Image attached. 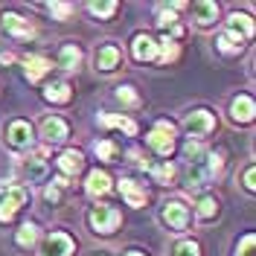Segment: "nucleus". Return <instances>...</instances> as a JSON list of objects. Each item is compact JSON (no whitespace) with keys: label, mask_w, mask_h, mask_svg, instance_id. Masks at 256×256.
<instances>
[{"label":"nucleus","mask_w":256,"mask_h":256,"mask_svg":"<svg viewBox=\"0 0 256 256\" xmlns=\"http://www.w3.org/2000/svg\"><path fill=\"white\" fill-rule=\"evenodd\" d=\"M30 192L18 184H0V222H12L15 212L26 204Z\"/></svg>","instance_id":"nucleus-1"},{"label":"nucleus","mask_w":256,"mask_h":256,"mask_svg":"<svg viewBox=\"0 0 256 256\" xmlns=\"http://www.w3.org/2000/svg\"><path fill=\"white\" fill-rule=\"evenodd\" d=\"M88 218H90V227L96 233H114L116 224H120V210L108 207V204H96Z\"/></svg>","instance_id":"nucleus-2"},{"label":"nucleus","mask_w":256,"mask_h":256,"mask_svg":"<svg viewBox=\"0 0 256 256\" xmlns=\"http://www.w3.org/2000/svg\"><path fill=\"white\" fill-rule=\"evenodd\" d=\"M148 146L158 154H172V148H175V128H172V122H158V126L152 128Z\"/></svg>","instance_id":"nucleus-3"},{"label":"nucleus","mask_w":256,"mask_h":256,"mask_svg":"<svg viewBox=\"0 0 256 256\" xmlns=\"http://www.w3.org/2000/svg\"><path fill=\"white\" fill-rule=\"evenodd\" d=\"M70 254H73V239L67 233H50L38 248V256H70Z\"/></svg>","instance_id":"nucleus-4"},{"label":"nucleus","mask_w":256,"mask_h":256,"mask_svg":"<svg viewBox=\"0 0 256 256\" xmlns=\"http://www.w3.org/2000/svg\"><path fill=\"white\" fill-rule=\"evenodd\" d=\"M184 128H186L190 137H207L210 131L216 128V120H212L210 111H192L190 116L184 120Z\"/></svg>","instance_id":"nucleus-5"},{"label":"nucleus","mask_w":256,"mask_h":256,"mask_svg":"<svg viewBox=\"0 0 256 256\" xmlns=\"http://www.w3.org/2000/svg\"><path fill=\"white\" fill-rule=\"evenodd\" d=\"M163 222L169 224L172 230H184L190 222V207L184 201H166L163 204Z\"/></svg>","instance_id":"nucleus-6"},{"label":"nucleus","mask_w":256,"mask_h":256,"mask_svg":"<svg viewBox=\"0 0 256 256\" xmlns=\"http://www.w3.org/2000/svg\"><path fill=\"white\" fill-rule=\"evenodd\" d=\"M120 192H122V198L128 201V207H143L146 201H148V192L137 180H131V178H122L120 180Z\"/></svg>","instance_id":"nucleus-7"},{"label":"nucleus","mask_w":256,"mask_h":256,"mask_svg":"<svg viewBox=\"0 0 256 256\" xmlns=\"http://www.w3.org/2000/svg\"><path fill=\"white\" fill-rule=\"evenodd\" d=\"M6 140L15 146V148H26V146L32 143V128H30V122L15 120L12 126L6 128Z\"/></svg>","instance_id":"nucleus-8"},{"label":"nucleus","mask_w":256,"mask_h":256,"mask_svg":"<svg viewBox=\"0 0 256 256\" xmlns=\"http://www.w3.org/2000/svg\"><path fill=\"white\" fill-rule=\"evenodd\" d=\"M41 137L47 143H62L64 137H67V122H64L62 116H47L41 122Z\"/></svg>","instance_id":"nucleus-9"},{"label":"nucleus","mask_w":256,"mask_h":256,"mask_svg":"<svg viewBox=\"0 0 256 256\" xmlns=\"http://www.w3.org/2000/svg\"><path fill=\"white\" fill-rule=\"evenodd\" d=\"M0 24L12 32V35H18V38H32V35H35L30 20H24L20 15H12V12H6V15L0 18Z\"/></svg>","instance_id":"nucleus-10"},{"label":"nucleus","mask_w":256,"mask_h":256,"mask_svg":"<svg viewBox=\"0 0 256 256\" xmlns=\"http://www.w3.org/2000/svg\"><path fill=\"white\" fill-rule=\"evenodd\" d=\"M227 32L233 35V38H239V41H244V38H250L254 35V20L248 15H230V20H227Z\"/></svg>","instance_id":"nucleus-11"},{"label":"nucleus","mask_w":256,"mask_h":256,"mask_svg":"<svg viewBox=\"0 0 256 256\" xmlns=\"http://www.w3.org/2000/svg\"><path fill=\"white\" fill-rule=\"evenodd\" d=\"M96 70H105V73H111L114 67H116V64H120V50L116 47H111V44H108V47H99L96 50Z\"/></svg>","instance_id":"nucleus-12"},{"label":"nucleus","mask_w":256,"mask_h":256,"mask_svg":"<svg viewBox=\"0 0 256 256\" xmlns=\"http://www.w3.org/2000/svg\"><path fill=\"white\" fill-rule=\"evenodd\" d=\"M131 50H134V58H140V62H152V58L158 56V44H154L148 35H137L134 44H131Z\"/></svg>","instance_id":"nucleus-13"},{"label":"nucleus","mask_w":256,"mask_h":256,"mask_svg":"<svg viewBox=\"0 0 256 256\" xmlns=\"http://www.w3.org/2000/svg\"><path fill=\"white\" fill-rule=\"evenodd\" d=\"M24 73H26V79L30 82H38L41 76H47L50 73V62L44 56H30L26 62H24Z\"/></svg>","instance_id":"nucleus-14"},{"label":"nucleus","mask_w":256,"mask_h":256,"mask_svg":"<svg viewBox=\"0 0 256 256\" xmlns=\"http://www.w3.org/2000/svg\"><path fill=\"white\" fill-rule=\"evenodd\" d=\"M192 15H195V20H198L201 26H210V24L216 20V15H218V6H216V3H210V0L192 3Z\"/></svg>","instance_id":"nucleus-15"},{"label":"nucleus","mask_w":256,"mask_h":256,"mask_svg":"<svg viewBox=\"0 0 256 256\" xmlns=\"http://www.w3.org/2000/svg\"><path fill=\"white\" fill-rule=\"evenodd\" d=\"M233 120L236 122H250L254 120V99L250 96H239V99H233Z\"/></svg>","instance_id":"nucleus-16"},{"label":"nucleus","mask_w":256,"mask_h":256,"mask_svg":"<svg viewBox=\"0 0 256 256\" xmlns=\"http://www.w3.org/2000/svg\"><path fill=\"white\" fill-rule=\"evenodd\" d=\"M58 166H62L64 175H79L82 166H84V158H82L79 152H64L62 158H58Z\"/></svg>","instance_id":"nucleus-17"},{"label":"nucleus","mask_w":256,"mask_h":256,"mask_svg":"<svg viewBox=\"0 0 256 256\" xmlns=\"http://www.w3.org/2000/svg\"><path fill=\"white\" fill-rule=\"evenodd\" d=\"M111 190V178H108V172H90L88 175V192L90 195H105V192Z\"/></svg>","instance_id":"nucleus-18"},{"label":"nucleus","mask_w":256,"mask_h":256,"mask_svg":"<svg viewBox=\"0 0 256 256\" xmlns=\"http://www.w3.org/2000/svg\"><path fill=\"white\" fill-rule=\"evenodd\" d=\"M44 99L47 102H70V84L67 82H52L44 88Z\"/></svg>","instance_id":"nucleus-19"},{"label":"nucleus","mask_w":256,"mask_h":256,"mask_svg":"<svg viewBox=\"0 0 256 256\" xmlns=\"http://www.w3.org/2000/svg\"><path fill=\"white\" fill-rule=\"evenodd\" d=\"M58 62H62V67H67V70H76L82 62V50L76 47V44H64L62 52H58Z\"/></svg>","instance_id":"nucleus-20"},{"label":"nucleus","mask_w":256,"mask_h":256,"mask_svg":"<svg viewBox=\"0 0 256 256\" xmlns=\"http://www.w3.org/2000/svg\"><path fill=\"white\" fill-rule=\"evenodd\" d=\"M24 175L30 178V180H41V178L47 175V163H44V158H26L24 160Z\"/></svg>","instance_id":"nucleus-21"},{"label":"nucleus","mask_w":256,"mask_h":256,"mask_svg":"<svg viewBox=\"0 0 256 256\" xmlns=\"http://www.w3.org/2000/svg\"><path fill=\"white\" fill-rule=\"evenodd\" d=\"M99 122L102 126H114V128H122L126 134H137V126L128 120V116H114V114H105V116H99Z\"/></svg>","instance_id":"nucleus-22"},{"label":"nucleus","mask_w":256,"mask_h":256,"mask_svg":"<svg viewBox=\"0 0 256 256\" xmlns=\"http://www.w3.org/2000/svg\"><path fill=\"white\" fill-rule=\"evenodd\" d=\"M35 239H38V227H35V224H24V227L18 230V236H15V242L20 244V248L35 244Z\"/></svg>","instance_id":"nucleus-23"},{"label":"nucleus","mask_w":256,"mask_h":256,"mask_svg":"<svg viewBox=\"0 0 256 256\" xmlns=\"http://www.w3.org/2000/svg\"><path fill=\"white\" fill-rule=\"evenodd\" d=\"M152 175L158 184H172V178H175V166L172 163H158V166H152Z\"/></svg>","instance_id":"nucleus-24"},{"label":"nucleus","mask_w":256,"mask_h":256,"mask_svg":"<svg viewBox=\"0 0 256 256\" xmlns=\"http://www.w3.org/2000/svg\"><path fill=\"white\" fill-rule=\"evenodd\" d=\"M216 212H218V201H216L212 195H204V198L198 201V216H201V218H212Z\"/></svg>","instance_id":"nucleus-25"},{"label":"nucleus","mask_w":256,"mask_h":256,"mask_svg":"<svg viewBox=\"0 0 256 256\" xmlns=\"http://www.w3.org/2000/svg\"><path fill=\"white\" fill-rule=\"evenodd\" d=\"M218 50H222V52H239L242 41L239 38H233L230 32H222V35H218Z\"/></svg>","instance_id":"nucleus-26"},{"label":"nucleus","mask_w":256,"mask_h":256,"mask_svg":"<svg viewBox=\"0 0 256 256\" xmlns=\"http://www.w3.org/2000/svg\"><path fill=\"white\" fill-rule=\"evenodd\" d=\"M172 256H201V248H198L195 242H178Z\"/></svg>","instance_id":"nucleus-27"},{"label":"nucleus","mask_w":256,"mask_h":256,"mask_svg":"<svg viewBox=\"0 0 256 256\" xmlns=\"http://www.w3.org/2000/svg\"><path fill=\"white\" fill-rule=\"evenodd\" d=\"M96 154H99V160H114L116 158V146L111 143V140H102V143H96Z\"/></svg>","instance_id":"nucleus-28"},{"label":"nucleus","mask_w":256,"mask_h":256,"mask_svg":"<svg viewBox=\"0 0 256 256\" xmlns=\"http://www.w3.org/2000/svg\"><path fill=\"white\" fill-rule=\"evenodd\" d=\"M184 154H186V160H190V166H195V163H201V158H204L207 152H204V148H201L198 143H186Z\"/></svg>","instance_id":"nucleus-29"},{"label":"nucleus","mask_w":256,"mask_h":256,"mask_svg":"<svg viewBox=\"0 0 256 256\" xmlns=\"http://www.w3.org/2000/svg\"><path fill=\"white\" fill-rule=\"evenodd\" d=\"M90 12L99 18H111L114 12H116V3L114 0H108V3H90Z\"/></svg>","instance_id":"nucleus-30"},{"label":"nucleus","mask_w":256,"mask_h":256,"mask_svg":"<svg viewBox=\"0 0 256 256\" xmlns=\"http://www.w3.org/2000/svg\"><path fill=\"white\" fill-rule=\"evenodd\" d=\"M175 12H172V9H160L158 12V20H154V24H158L160 30H169V26H175Z\"/></svg>","instance_id":"nucleus-31"},{"label":"nucleus","mask_w":256,"mask_h":256,"mask_svg":"<svg viewBox=\"0 0 256 256\" xmlns=\"http://www.w3.org/2000/svg\"><path fill=\"white\" fill-rule=\"evenodd\" d=\"M47 9L58 18V20H67V18H70V12H73V6H70V3H50Z\"/></svg>","instance_id":"nucleus-32"},{"label":"nucleus","mask_w":256,"mask_h":256,"mask_svg":"<svg viewBox=\"0 0 256 256\" xmlns=\"http://www.w3.org/2000/svg\"><path fill=\"white\" fill-rule=\"evenodd\" d=\"M116 99L122 102V105H137V94H134V88H116Z\"/></svg>","instance_id":"nucleus-33"},{"label":"nucleus","mask_w":256,"mask_h":256,"mask_svg":"<svg viewBox=\"0 0 256 256\" xmlns=\"http://www.w3.org/2000/svg\"><path fill=\"white\" fill-rule=\"evenodd\" d=\"M160 47H163V62L178 58V44L172 41V38H163V41H160Z\"/></svg>","instance_id":"nucleus-34"},{"label":"nucleus","mask_w":256,"mask_h":256,"mask_svg":"<svg viewBox=\"0 0 256 256\" xmlns=\"http://www.w3.org/2000/svg\"><path fill=\"white\" fill-rule=\"evenodd\" d=\"M254 236H244V239L239 242V248H236V256H254Z\"/></svg>","instance_id":"nucleus-35"},{"label":"nucleus","mask_w":256,"mask_h":256,"mask_svg":"<svg viewBox=\"0 0 256 256\" xmlns=\"http://www.w3.org/2000/svg\"><path fill=\"white\" fill-rule=\"evenodd\" d=\"M254 178H256V169H254V166H248V172H244V190H248V192H254V190H256Z\"/></svg>","instance_id":"nucleus-36"},{"label":"nucleus","mask_w":256,"mask_h":256,"mask_svg":"<svg viewBox=\"0 0 256 256\" xmlns=\"http://www.w3.org/2000/svg\"><path fill=\"white\" fill-rule=\"evenodd\" d=\"M47 198H50V201H58V186H50V190H47Z\"/></svg>","instance_id":"nucleus-37"},{"label":"nucleus","mask_w":256,"mask_h":256,"mask_svg":"<svg viewBox=\"0 0 256 256\" xmlns=\"http://www.w3.org/2000/svg\"><path fill=\"white\" fill-rule=\"evenodd\" d=\"M126 256H146V254H143V250H128Z\"/></svg>","instance_id":"nucleus-38"}]
</instances>
